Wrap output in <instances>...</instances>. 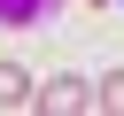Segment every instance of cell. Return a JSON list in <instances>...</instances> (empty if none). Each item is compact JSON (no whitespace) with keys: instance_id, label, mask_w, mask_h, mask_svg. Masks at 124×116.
I'll return each instance as SVG.
<instances>
[{"instance_id":"1","label":"cell","mask_w":124,"mask_h":116,"mask_svg":"<svg viewBox=\"0 0 124 116\" xmlns=\"http://www.w3.org/2000/svg\"><path fill=\"white\" fill-rule=\"evenodd\" d=\"M31 108H54V116H70V108H93V85L85 77H46V85H31Z\"/></svg>"},{"instance_id":"2","label":"cell","mask_w":124,"mask_h":116,"mask_svg":"<svg viewBox=\"0 0 124 116\" xmlns=\"http://www.w3.org/2000/svg\"><path fill=\"white\" fill-rule=\"evenodd\" d=\"M0 108H31V70L0 62Z\"/></svg>"},{"instance_id":"3","label":"cell","mask_w":124,"mask_h":116,"mask_svg":"<svg viewBox=\"0 0 124 116\" xmlns=\"http://www.w3.org/2000/svg\"><path fill=\"white\" fill-rule=\"evenodd\" d=\"M54 0H0V23H39Z\"/></svg>"},{"instance_id":"4","label":"cell","mask_w":124,"mask_h":116,"mask_svg":"<svg viewBox=\"0 0 124 116\" xmlns=\"http://www.w3.org/2000/svg\"><path fill=\"white\" fill-rule=\"evenodd\" d=\"M93 108H116V116H124V70H116V77H101V93H93Z\"/></svg>"}]
</instances>
